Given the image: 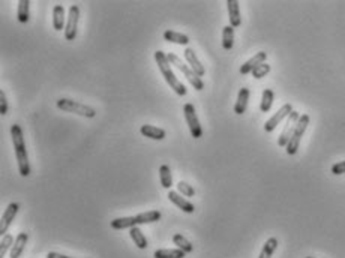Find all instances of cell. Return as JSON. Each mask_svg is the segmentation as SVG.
Instances as JSON below:
<instances>
[{
	"label": "cell",
	"mask_w": 345,
	"mask_h": 258,
	"mask_svg": "<svg viewBox=\"0 0 345 258\" xmlns=\"http://www.w3.org/2000/svg\"><path fill=\"white\" fill-rule=\"evenodd\" d=\"M155 60H156V64H158V68H159V71H161L164 80H165L167 84L170 86V89H173V90L176 92V95L185 96V95H186V87H185V84L176 77V74L173 72V69H171V66H170L171 63H170V60H168V56H167L164 51L158 50V51H155Z\"/></svg>",
	"instance_id": "1"
},
{
	"label": "cell",
	"mask_w": 345,
	"mask_h": 258,
	"mask_svg": "<svg viewBox=\"0 0 345 258\" xmlns=\"http://www.w3.org/2000/svg\"><path fill=\"white\" fill-rule=\"evenodd\" d=\"M11 137L14 143V150L15 156L18 161V170L23 177H27L30 174V164H29V156H27V149L24 144V137H23V129L20 125H12L11 126Z\"/></svg>",
	"instance_id": "2"
},
{
	"label": "cell",
	"mask_w": 345,
	"mask_h": 258,
	"mask_svg": "<svg viewBox=\"0 0 345 258\" xmlns=\"http://www.w3.org/2000/svg\"><path fill=\"white\" fill-rule=\"evenodd\" d=\"M57 108L62 110V111H66V113H74V114H78V116H83L86 119H93L96 116V111L95 108L86 105V104H81L78 101H74V99H69V98H60L57 102H56Z\"/></svg>",
	"instance_id": "3"
},
{
	"label": "cell",
	"mask_w": 345,
	"mask_h": 258,
	"mask_svg": "<svg viewBox=\"0 0 345 258\" xmlns=\"http://www.w3.org/2000/svg\"><path fill=\"white\" fill-rule=\"evenodd\" d=\"M168 60H170V63L173 64V66H176L185 77H186V80L191 83V86L195 89V90H203L204 89V83H203V80L188 66V64H185L183 62H182V59L179 57V56H176L174 53H170L168 54Z\"/></svg>",
	"instance_id": "4"
},
{
	"label": "cell",
	"mask_w": 345,
	"mask_h": 258,
	"mask_svg": "<svg viewBox=\"0 0 345 258\" xmlns=\"http://www.w3.org/2000/svg\"><path fill=\"white\" fill-rule=\"evenodd\" d=\"M309 120L311 117L308 114H302L299 122H297V126H296V131L290 140V143L287 144V153L288 155H296L297 150H299V146H300V141H302V137L305 135V131H306V128L309 125Z\"/></svg>",
	"instance_id": "5"
},
{
	"label": "cell",
	"mask_w": 345,
	"mask_h": 258,
	"mask_svg": "<svg viewBox=\"0 0 345 258\" xmlns=\"http://www.w3.org/2000/svg\"><path fill=\"white\" fill-rule=\"evenodd\" d=\"M183 114H185V120H186V123H188V126H189L191 135H192L194 138H197V140L201 138V137H203V128H201L200 120H198V117H197L194 104H191V102L185 104V107H183Z\"/></svg>",
	"instance_id": "6"
},
{
	"label": "cell",
	"mask_w": 345,
	"mask_h": 258,
	"mask_svg": "<svg viewBox=\"0 0 345 258\" xmlns=\"http://www.w3.org/2000/svg\"><path fill=\"white\" fill-rule=\"evenodd\" d=\"M78 21H80V8L77 5H71L69 14H68V20H66V27H65L66 41H74L77 38Z\"/></svg>",
	"instance_id": "7"
},
{
	"label": "cell",
	"mask_w": 345,
	"mask_h": 258,
	"mask_svg": "<svg viewBox=\"0 0 345 258\" xmlns=\"http://www.w3.org/2000/svg\"><path fill=\"white\" fill-rule=\"evenodd\" d=\"M300 119V114L297 111H293L288 117H287V122H285V126H284V131L281 132L279 135V140H278V146L279 147H287V144L290 143L294 131H296V126H297V122Z\"/></svg>",
	"instance_id": "8"
},
{
	"label": "cell",
	"mask_w": 345,
	"mask_h": 258,
	"mask_svg": "<svg viewBox=\"0 0 345 258\" xmlns=\"http://www.w3.org/2000/svg\"><path fill=\"white\" fill-rule=\"evenodd\" d=\"M294 110H293V107H291V104H284L278 111H276L267 122H266V125H264V131L266 132H273L275 129H276V126H278L284 119H287L291 113H293Z\"/></svg>",
	"instance_id": "9"
},
{
	"label": "cell",
	"mask_w": 345,
	"mask_h": 258,
	"mask_svg": "<svg viewBox=\"0 0 345 258\" xmlns=\"http://www.w3.org/2000/svg\"><path fill=\"white\" fill-rule=\"evenodd\" d=\"M18 210H20V204H18V203H11V204L6 207V210L3 212L2 219H0V234H2V236L8 234V230H9L11 224L14 222V219H15Z\"/></svg>",
	"instance_id": "10"
},
{
	"label": "cell",
	"mask_w": 345,
	"mask_h": 258,
	"mask_svg": "<svg viewBox=\"0 0 345 258\" xmlns=\"http://www.w3.org/2000/svg\"><path fill=\"white\" fill-rule=\"evenodd\" d=\"M183 56H185V60L189 64V68L201 78L206 74V68H204V64L200 62V59L197 57V53L192 48H186L185 53H183Z\"/></svg>",
	"instance_id": "11"
},
{
	"label": "cell",
	"mask_w": 345,
	"mask_h": 258,
	"mask_svg": "<svg viewBox=\"0 0 345 258\" xmlns=\"http://www.w3.org/2000/svg\"><path fill=\"white\" fill-rule=\"evenodd\" d=\"M266 59H267V53L264 51H260L257 53L254 57H251L248 62H245L242 66H240V74L242 75H248V74H252V71L260 66L261 63H266Z\"/></svg>",
	"instance_id": "12"
},
{
	"label": "cell",
	"mask_w": 345,
	"mask_h": 258,
	"mask_svg": "<svg viewBox=\"0 0 345 258\" xmlns=\"http://www.w3.org/2000/svg\"><path fill=\"white\" fill-rule=\"evenodd\" d=\"M168 200H170L173 204H176V206H177L182 212H185V213H194V210H195L194 204H192L189 200L183 198L182 194H179L177 191H170V192H168Z\"/></svg>",
	"instance_id": "13"
},
{
	"label": "cell",
	"mask_w": 345,
	"mask_h": 258,
	"mask_svg": "<svg viewBox=\"0 0 345 258\" xmlns=\"http://www.w3.org/2000/svg\"><path fill=\"white\" fill-rule=\"evenodd\" d=\"M227 9H228L230 26L233 29L239 27L242 24V17H240V6H239L237 0H228V2H227Z\"/></svg>",
	"instance_id": "14"
},
{
	"label": "cell",
	"mask_w": 345,
	"mask_h": 258,
	"mask_svg": "<svg viewBox=\"0 0 345 258\" xmlns=\"http://www.w3.org/2000/svg\"><path fill=\"white\" fill-rule=\"evenodd\" d=\"M140 132H141L144 137H147V138H150V140H158V141L164 140L165 135H167L165 129L158 128V126H153V125H143L141 129H140Z\"/></svg>",
	"instance_id": "15"
},
{
	"label": "cell",
	"mask_w": 345,
	"mask_h": 258,
	"mask_svg": "<svg viewBox=\"0 0 345 258\" xmlns=\"http://www.w3.org/2000/svg\"><path fill=\"white\" fill-rule=\"evenodd\" d=\"M27 240H29V234L27 233H20L17 237H15V242H14V246L9 252V257L11 258H20L26 245H27Z\"/></svg>",
	"instance_id": "16"
},
{
	"label": "cell",
	"mask_w": 345,
	"mask_h": 258,
	"mask_svg": "<svg viewBox=\"0 0 345 258\" xmlns=\"http://www.w3.org/2000/svg\"><path fill=\"white\" fill-rule=\"evenodd\" d=\"M68 18H66V15H65V8H63V5H56L54 8H53V27H54V30H57V32H60L63 27H66L65 26V21H66Z\"/></svg>",
	"instance_id": "17"
},
{
	"label": "cell",
	"mask_w": 345,
	"mask_h": 258,
	"mask_svg": "<svg viewBox=\"0 0 345 258\" xmlns=\"http://www.w3.org/2000/svg\"><path fill=\"white\" fill-rule=\"evenodd\" d=\"M249 89L243 87L239 90V95H237V101H236V105H234V113L236 114H243L248 108V101H249Z\"/></svg>",
	"instance_id": "18"
},
{
	"label": "cell",
	"mask_w": 345,
	"mask_h": 258,
	"mask_svg": "<svg viewBox=\"0 0 345 258\" xmlns=\"http://www.w3.org/2000/svg\"><path fill=\"white\" fill-rule=\"evenodd\" d=\"M137 225V218L135 216H123V218H116L111 221V228L113 230H125V228H134Z\"/></svg>",
	"instance_id": "19"
},
{
	"label": "cell",
	"mask_w": 345,
	"mask_h": 258,
	"mask_svg": "<svg viewBox=\"0 0 345 258\" xmlns=\"http://www.w3.org/2000/svg\"><path fill=\"white\" fill-rule=\"evenodd\" d=\"M135 218H137V225L152 224V222H158L161 219V212L159 210H149V212L138 213Z\"/></svg>",
	"instance_id": "20"
},
{
	"label": "cell",
	"mask_w": 345,
	"mask_h": 258,
	"mask_svg": "<svg viewBox=\"0 0 345 258\" xmlns=\"http://www.w3.org/2000/svg\"><path fill=\"white\" fill-rule=\"evenodd\" d=\"M129 236H131V239H132V242H134V245L138 248V249H146L149 245H147V239H146V236L143 234V231L138 228V227H134V228H131L129 230Z\"/></svg>",
	"instance_id": "21"
},
{
	"label": "cell",
	"mask_w": 345,
	"mask_h": 258,
	"mask_svg": "<svg viewBox=\"0 0 345 258\" xmlns=\"http://www.w3.org/2000/svg\"><path fill=\"white\" fill-rule=\"evenodd\" d=\"M164 39L167 42H173V44H179V45H188L189 44V38L186 35L174 32V30H165L164 32Z\"/></svg>",
	"instance_id": "22"
},
{
	"label": "cell",
	"mask_w": 345,
	"mask_h": 258,
	"mask_svg": "<svg viewBox=\"0 0 345 258\" xmlns=\"http://www.w3.org/2000/svg\"><path fill=\"white\" fill-rule=\"evenodd\" d=\"M173 243L176 245L177 249L183 251L185 254H191V252L194 251V245H192L185 236H182L180 233H177V234L173 236Z\"/></svg>",
	"instance_id": "23"
},
{
	"label": "cell",
	"mask_w": 345,
	"mask_h": 258,
	"mask_svg": "<svg viewBox=\"0 0 345 258\" xmlns=\"http://www.w3.org/2000/svg\"><path fill=\"white\" fill-rule=\"evenodd\" d=\"M17 18L20 23H27L30 18V2L29 0H20L18 9H17Z\"/></svg>",
	"instance_id": "24"
},
{
	"label": "cell",
	"mask_w": 345,
	"mask_h": 258,
	"mask_svg": "<svg viewBox=\"0 0 345 258\" xmlns=\"http://www.w3.org/2000/svg\"><path fill=\"white\" fill-rule=\"evenodd\" d=\"M276 248H278V239L276 237H270L266 240L261 252H260V257L258 258H272L273 252L276 251Z\"/></svg>",
	"instance_id": "25"
},
{
	"label": "cell",
	"mask_w": 345,
	"mask_h": 258,
	"mask_svg": "<svg viewBox=\"0 0 345 258\" xmlns=\"http://www.w3.org/2000/svg\"><path fill=\"white\" fill-rule=\"evenodd\" d=\"M159 180H161V185L165 188V189H170L173 186V176H171V170L167 164L161 165L159 167Z\"/></svg>",
	"instance_id": "26"
},
{
	"label": "cell",
	"mask_w": 345,
	"mask_h": 258,
	"mask_svg": "<svg viewBox=\"0 0 345 258\" xmlns=\"http://www.w3.org/2000/svg\"><path fill=\"white\" fill-rule=\"evenodd\" d=\"M234 45V29L231 26H225L222 30V48L230 51Z\"/></svg>",
	"instance_id": "27"
},
{
	"label": "cell",
	"mask_w": 345,
	"mask_h": 258,
	"mask_svg": "<svg viewBox=\"0 0 345 258\" xmlns=\"http://www.w3.org/2000/svg\"><path fill=\"white\" fill-rule=\"evenodd\" d=\"M273 98H275V93L273 90L270 89H264L263 90V95H261V104H260V110L263 113H269L272 105H273Z\"/></svg>",
	"instance_id": "28"
},
{
	"label": "cell",
	"mask_w": 345,
	"mask_h": 258,
	"mask_svg": "<svg viewBox=\"0 0 345 258\" xmlns=\"http://www.w3.org/2000/svg\"><path fill=\"white\" fill-rule=\"evenodd\" d=\"M155 258H185V252L180 249H158L153 254Z\"/></svg>",
	"instance_id": "29"
},
{
	"label": "cell",
	"mask_w": 345,
	"mask_h": 258,
	"mask_svg": "<svg viewBox=\"0 0 345 258\" xmlns=\"http://www.w3.org/2000/svg\"><path fill=\"white\" fill-rule=\"evenodd\" d=\"M14 237L8 233L2 237V240H0V257H6L8 252H11L12 246H14Z\"/></svg>",
	"instance_id": "30"
},
{
	"label": "cell",
	"mask_w": 345,
	"mask_h": 258,
	"mask_svg": "<svg viewBox=\"0 0 345 258\" xmlns=\"http://www.w3.org/2000/svg\"><path fill=\"white\" fill-rule=\"evenodd\" d=\"M177 192L182 194L183 197H194V195H195L194 186L189 185V183H186V182H183V180H180V182L177 183Z\"/></svg>",
	"instance_id": "31"
},
{
	"label": "cell",
	"mask_w": 345,
	"mask_h": 258,
	"mask_svg": "<svg viewBox=\"0 0 345 258\" xmlns=\"http://www.w3.org/2000/svg\"><path fill=\"white\" fill-rule=\"evenodd\" d=\"M269 72H270V64H267V63H261L260 66H257V68L252 71V77H254V78H257V80H260V78L266 77Z\"/></svg>",
	"instance_id": "32"
},
{
	"label": "cell",
	"mask_w": 345,
	"mask_h": 258,
	"mask_svg": "<svg viewBox=\"0 0 345 258\" xmlns=\"http://www.w3.org/2000/svg\"><path fill=\"white\" fill-rule=\"evenodd\" d=\"M8 99H6V95L5 92L0 89V113H2V116L8 114Z\"/></svg>",
	"instance_id": "33"
},
{
	"label": "cell",
	"mask_w": 345,
	"mask_h": 258,
	"mask_svg": "<svg viewBox=\"0 0 345 258\" xmlns=\"http://www.w3.org/2000/svg\"><path fill=\"white\" fill-rule=\"evenodd\" d=\"M332 173L335 176H339V174H344L345 173V161H341V162H336L333 167H332Z\"/></svg>",
	"instance_id": "34"
},
{
	"label": "cell",
	"mask_w": 345,
	"mask_h": 258,
	"mask_svg": "<svg viewBox=\"0 0 345 258\" xmlns=\"http://www.w3.org/2000/svg\"><path fill=\"white\" fill-rule=\"evenodd\" d=\"M47 258H75V257H68V255H62L57 252H48Z\"/></svg>",
	"instance_id": "35"
},
{
	"label": "cell",
	"mask_w": 345,
	"mask_h": 258,
	"mask_svg": "<svg viewBox=\"0 0 345 258\" xmlns=\"http://www.w3.org/2000/svg\"><path fill=\"white\" fill-rule=\"evenodd\" d=\"M306 258H314V257H306Z\"/></svg>",
	"instance_id": "36"
}]
</instances>
